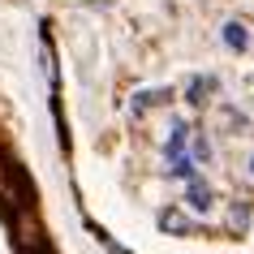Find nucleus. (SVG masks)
<instances>
[{"mask_svg": "<svg viewBox=\"0 0 254 254\" xmlns=\"http://www.w3.org/2000/svg\"><path fill=\"white\" fill-rule=\"evenodd\" d=\"M186 202L190 207H194V211H211L215 207V198H211V186H207V181H202V177H194V181H186Z\"/></svg>", "mask_w": 254, "mask_h": 254, "instance_id": "1", "label": "nucleus"}, {"mask_svg": "<svg viewBox=\"0 0 254 254\" xmlns=\"http://www.w3.org/2000/svg\"><path fill=\"white\" fill-rule=\"evenodd\" d=\"M168 177H177V181H194V155H190V147L186 151H168Z\"/></svg>", "mask_w": 254, "mask_h": 254, "instance_id": "2", "label": "nucleus"}, {"mask_svg": "<svg viewBox=\"0 0 254 254\" xmlns=\"http://www.w3.org/2000/svg\"><path fill=\"white\" fill-rule=\"evenodd\" d=\"M211 91H215V78H190V82H186V104L202 108Z\"/></svg>", "mask_w": 254, "mask_h": 254, "instance_id": "3", "label": "nucleus"}, {"mask_svg": "<svg viewBox=\"0 0 254 254\" xmlns=\"http://www.w3.org/2000/svg\"><path fill=\"white\" fill-rule=\"evenodd\" d=\"M160 228H164V233H190L194 224H190V215H186V211H177V207H168V211L160 215Z\"/></svg>", "mask_w": 254, "mask_h": 254, "instance_id": "4", "label": "nucleus"}, {"mask_svg": "<svg viewBox=\"0 0 254 254\" xmlns=\"http://www.w3.org/2000/svg\"><path fill=\"white\" fill-rule=\"evenodd\" d=\"M224 43L233 48V52H246V48H250V35H246V26H241V22H224Z\"/></svg>", "mask_w": 254, "mask_h": 254, "instance_id": "5", "label": "nucleus"}, {"mask_svg": "<svg viewBox=\"0 0 254 254\" xmlns=\"http://www.w3.org/2000/svg\"><path fill=\"white\" fill-rule=\"evenodd\" d=\"M160 99H168V91H138L134 104H129V112H134V117H142V112H147L151 104H160Z\"/></svg>", "mask_w": 254, "mask_h": 254, "instance_id": "6", "label": "nucleus"}, {"mask_svg": "<svg viewBox=\"0 0 254 254\" xmlns=\"http://www.w3.org/2000/svg\"><path fill=\"white\" fill-rule=\"evenodd\" d=\"M190 155H194V160H211V142H207V138H194V142H190Z\"/></svg>", "mask_w": 254, "mask_h": 254, "instance_id": "7", "label": "nucleus"}, {"mask_svg": "<svg viewBox=\"0 0 254 254\" xmlns=\"http://www.w3.org/2000/svg\"><path fill=\"white\" fill-rule=\"evenodd\" d=\"M250 173H254V160H250Z\"/></svg>", "mask_w": 254, "mask_h": 254, "instance_id": "8", "label": "nucleus"}]
</instances>
